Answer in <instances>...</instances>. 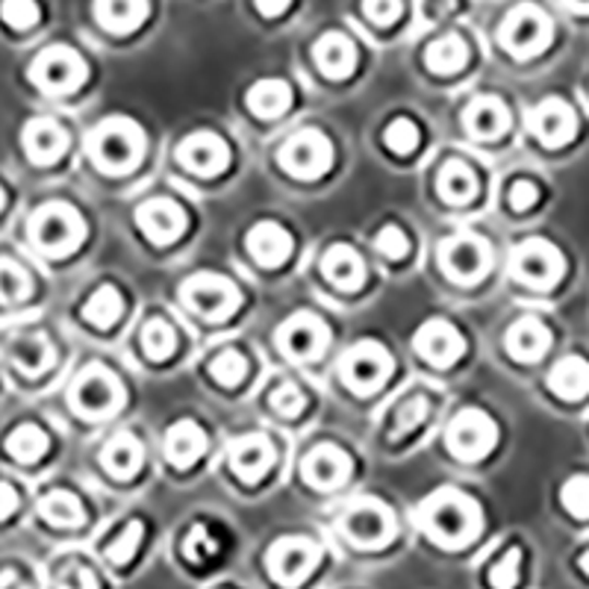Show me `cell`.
<instances>
[{
	"instance_id": "6da1fadb",
	"label": "cell",
	"mask_w": 589,
	"mask_h": 589,
	"mask_svg": "<svg viewBox=\"0 0 589 589\" xmlns=\"http://www.w3.org/2000/svg\"><path fill=\"white\" fill-rule=\"evenodd\" d=\"M422 528L434 542L445 549H460L466 542H472L481 531V510L469 495L457 493V490H443L419 513Z\"/></svg>"
},
{
	"instance_id": "7a4b0ae2",
	"label": "cell",
	"mask_w": 589,
	"mask_h": 589,
	"mask_svg": "<svg viewBox=\"0 0 589 589\" xmlns=\"http://www.w3.org/2000/svg\"><path fill=\"white\" fill-rule=\"evenodd\" d=\"M89 151L101 172L127 175L145 154V133L130 118H109L89 139Z\"/></svg>"
},
{
	"instance_id": "3957f363",
	"label": "cell",
	"mask_w": 589,
	"mask_h": 589,
	"mask_svg": "<svg viewBox=\"0 0 589 589\" xmlns=\"http://www.w3.org/2000/svg\"><path fill=\"white\" fill-rule=\"evenodd\" d=\"M30 236L33 245L48 257H68L86 239V224L71 203L48 201L30 215Z\"/></svg>"
},
{
	"instance_id": "277c9868",
	"label": "cell",
	"mask_w": 589,
	"mask_h": 589,
	"mask_svg": "<svg viewBox=\"0 0 589 589\" xmlns=\"http://www.w3.org/2000/svg\"><path fill=\"white\" fill-rule=\"evenodd\" d=\"M448 448H451V455L457 460H463V463H478L483 457L490 455L498 443V427L490 415L483 413V410H460V413L451 419V425H448Z\"/></svg>"
},
{
	"instance_id": "5b68a950",
	"label": "cell",
	"mask_w": 589,
	"mask_h": 589,
	"mask_svg": "<svg viewBox=\"0 0 589 589\" xmlns=\"http://www.w3.org/2000/svg\"><path fill=\"white\" fill-rule=\"evenodd\" d=\"M339 375L345 380V387L354 389L357 396H372L392 375V357L380 342H372V339L357 342L339 363Z\"/></svg>"
},
{
	"instance_id": "8992f818",
	"label": "cell",
	"mask_w": 589,
	"mask_h": 589,
	"mask_svg": "<svg viewBox=\"0 0 589 589\" xmlns=\"http://www.w3.org/2000/svg\"><path fill=\"white\" fill-rule=\"evenodd\" d=\"M125 401V389L118 377L104 366H89L80 372L78 384L71 389V407L86 419H104L113 415Z\"/></svg>"
},
{
	"instance_id": "52a82bcc",
	"label": "cell",
	"mask_w": 589,
	"mask_h": 589,
	"mask_svg": "<svg viewBox=\"0 0 589 589\" xmlns=\"http://www.w3.org/2000/svg\"><path fill=\"white\" fill-rule=\"evenodd\" d=\"M551 21L540 7H516L502 24V45L516 59H531L549 48Z\"/></svg>"
},
{
	"instance_id": "ba28073f",
	"label": "cell",
	"mask_w": 589,
	"mask_h": 589,
	"mask_svg": "<svg viewBox=\"0 0 589 589\" xmlns=\"http://www.w3.org/2000/svg\"><path fill=\"white\" fill-rule=\"evenodd\" d=\"M30 80L48 95H66V92L83 86L86 62L66 45H54V48L42 50L36 62L30 66Z\"/></svg>"
},
{
	"instance_id": "9c48e42d",
	"label": "cell",
	"mask_w": 589,
	"mask_h": 589,
	"mask_svg": "<svg viewBox=\"0 0 589 589\" xmlns=\"http://www.w3.org/2000/svg\"><path fill=\"white\" fill-rule=\"evenodd\" d=\"M278 160L286 175L298 177V180H316V177L328 175V168L333 165V145L319 130H301L281 148Z\"/></svg>"
},
{
	"instance_id": "30bf717a",
	"label": "cell",
	"mask_w": 589,
	"mask_h": 589,
	"mask_svg": "<svg viewBox=\"0 0 589 589\" xmlns=\"http://www.w3.org/2000/svg\"><path fill=\"white\" fill-rule=\"evenodd\" d=\"M184 301L203 319L222 321L231 319L236 313V307L242 304V295L236 290V283H231L222 274H213V271H203V274H195V278L186 281Z\"/></svg>"
},
{
	"instance_id": "8fae6325",
	"label": "cell",
	"mask_w": 589,
	"mask_h": 589,
	"mask_svg": "<svg viewBox=\"0 0 589 589\" xmlns=\"http://www.w3.org/2000/svg\"><path fill=\"white\" fill-rule=\"evenodd\" d=\"M513 274L533 290H551L566 274V262L551 242L528 239L513 251Z\"/></svg>"
},
{
	"instance_id": "7c38bea8",
	"label": "cell",
	"mask_w": 589,
	"mask_h": 589,
	"mask_svg": "<svg viewBox=\"0 0 589 589\" xmlns=\"http://www.w3.org/2000/svg\"><path fill=\"white\" fill-rule=\"evenodd\" d=\"M342 533L349 537L357 549H384L396 537V519L392 513L377 502L354 504L342 516Z\"/></svg>"
},
{
	"instance_id": "4fadbf2b",
	"label": "cell",
	"mask_w": 589,
	"mask_h": 589,
	"mask_svg": "<svg viewBox=\"0 0 589 589\" xmlns=\"http://www.w3.org/2000/svg\"><path fill=\"white\" fill-rule=\"evenodd\" d=\"M439 260H443V271L451 281L469 286L490 271L493 254H490V245L478 236H457L439 248Z\"/></svg>"
},
{
	"instance_id": "5bb4252c",
	"label": "cell",
	"mask_w": 589,
	"mask_h": 589,
	"mask_svg": "<svg viewBox=\"0 0 589 589\" xmlns=\"http://www.w3.org/2000/svg\"><path fill=\"white\" fill-rule=\"evenodd\" d=\"M321 549L307 537H286V540L274 542V549L269 551V569L274 578L295 587L313 575V569L319 566Z\"/></svg>"
},
{
	"instance_id": "9a60e30c",
	"label": "cell",
	"mask_w": 589,
	"mask_h": 589,
	"mask_svg": "<svg viewBox=\"0 0 589 589\" xmlns=\"http://www.w3.org/2000/svg\"><path fill=\"white\" fill-rule=\"evenodd\" d=\"M413 349L419 351V357L434 368H451L457 360L463 357L466 342L451 321L431 319L413 337Z\"/></svg>"
},
{
	"instance_id": "2e32d148",
	"label": "cell",
	"mask_w": 589,
	"mask_h": 589,
	"mask_svg": "<svg viewBox=\"0 0 589 589\" xmlns=\"http://www.w3.org/2000/svg\"><path fill=\"white\" fill-rule=\"evenodd\" d=\"M177 160L186 172L198 177H219L231 163V148L224 145L222 136L201 130V133L186 136L177 148Z\"/></svg>"
},
{
	"instance_id": "e0dca14e",
	"label": "cell",
	"mask_w": 589,
	"mask_h": 589,
	"mask_svg": "<svg viewBox=\"0 0 589 589\" xmlns=\"http://www.w3.org/2000/svg\"><path fill=\"white\" fill-rule=\"evenodd\" d=\"M136 224L154 245H172L186 233V213L172 198H151L136 210Z\"/></svg>"
},
{
	"instance_id": "ac0fdd59",
	"label": "cell",
	"mask_w": 589,
	"mask_h": 589,
	"mask_svg": "<svg viewBox=\"0 0 589 589\" xmlns=\"http://www.w3.org/2000/svg\"><path fill=\"white\" fill-rule=\"evenodd\" d=\"M528 127H531V133L540 139L542 145L561 148L572 142V136L578 133V118H575L566 101L549 97L528 116Z\"/></svg>"
},
{
	"instance_id": "d6986e66",
	"label": "cell",
	"mask_w": 589,
	"mask_h": 589,
	"mask_svg": "<svg viewBox=\"0 0 589 589\" xmlns=\"http://www.w3.org/2000/svg\"><path fill=\"white\" fill-rule=\"evenodd\" d=\"M330 342L328 325L309 313H298L281 328V345L292 360H316L325 354Z\"/></svg>"
},
{
	"instance_id": "ffe728a7",
	"label": "cell",
	"mask_w": 589,
	"mask_h": 589,
	"mask_svg": "<svg viewBox=\"0 0 589 589\" xmlns=\"http://www.w3.org/2000/svg\"><path fill=\"white\" fill-rule=\"evenodd\" d=\"M301 474L316 490H337L351 478V457L337 445L325 443L304 457Z\"/></svg>"
},
{
	"instance_id": "44dd1931",
	"label": "cell",
	"mask_w": 589,
	"mask_h": 589,
	"mask_svg": "<svg viewBox=\"0 0 589 589\" xmlns=\"http://www.w3.org/2000/svg\"><path fill=\"white\" fill-rule=\"evenodd\" d=\"M271 463H274V448H271L269 436L245 434L231 443V469L239 481H262L269 474Z\"/></svg>"
},
{
	"instance_id": "7402d4cb",
	"label": "cell",
	"mask_w": 589,
	"mask_h": 589,
	"mask_svg": "<svg viewBox=\"0 0 589 589\" xmlns=\"http://www.w3.org/2000/svg\"><path fill=\"white\" fill-rule=\"evenodd\" d=\"M21 142H24V154L30 156V163L50 165L66 154L68 133L54 118H33V121L24 127Z\"/></svg>"
},
{
	"instance_id": "603a6c76",
	"label": "cell",
	"mask_w": 589,
	"mask_h": 589,
	"mask_svg": "<svg viewBox=\"0 0 589 589\" xmlns=\"http://www.w3.org/2000/svg\"><path fill=\"white\" fill-rule=\"evenodd\" d=\"M248 251L266 269H278V266L290 260L292 254L290 231L278 222L254 224L251 233H248Z\"/></svg>"
},
{
	"instance_id": "cb8c5ba5",
	"label": "cell",
	"mask_w": 589,
	"mask_h": 589,
	"mask_svg": "<svg viewBox=\"0 0 589 589\" xmlns=\"http://www.w3.org/2000/svg\"><path fill=\"white\" fill-rule=\"evenodd\" d=\"M504 342H507V351H510L513 360H519V363H537V360L549 351L551 333L537 316H525V319H519L507 330Z\"/></svg>"
},
{
	"instance_id": "d4e9b609",
	"label": "cell",
	"mask_w": 589,
	"mask_h": 589,
	"mask_svg": "<svg viewBox=\"0 0 589 589\" xmlns=\"http://www.w3.org/2000/svg\"><path fill=\"white\" fill-rule=\"evenodd\" d=\"M321 271L333 286L345 292H357L366 283V266L351 245H333L321 257Z\"/></svg>"
},
{
	"instance_id": "484cf974",
	"label": "cell",
	"mask_w": 589,
	"mask_h": 589,
	"mask_svg": "<svg viewBox=\"0 0 589 589\" xmlns=\"http://www.w3.org/2000/svg\"><path fill=\"white\" fill-rule=\"evenodd\" d=\"M207 451V436L192 419H184L177 425L168 427L165 434V457L168 463L177 466V469H189L201 460V455Z\"/></svg>"
},
{
	"instance_id": "4316f807",
	"label": "cell",
	"mask_w": 589,
	"mask_h": 589,
	"mask_svg": "<svg viewBox=\"0 0 589 589\" xmlns=\"http://www.w3.org/2000/svg\"><path fill=\"white\" fill-rule=\"evenodd\" d=\"M316 62L325 78L345 80L357 68V48L345 33H328L316 42Z\"/></svg>"
},
{
	"instance_id": "83f0119b",
	"label": "cell",
	"mask_w": 589,
	"mask_h": 589,
	"mask_svg": "<svg viewBox=\"0 0 589 589\" xmlns=\"http://www.w3.org/2000/svg\"><path fill=\"white\" fill-rule=\"evenodd\" d=\"M101 463L107 466V472L118 481H130L142 463H145V451H142V443L136 439L133 434H116L104 445L101 451Z\"/></svg>"
},
{
	"instance_id": "f1b7e54d",
	"label": "cell",
	"mask_w": 589,
	"mask_h": 589,
	"mask_svg": "<svg viewBox=\"0 0 589 589\" xmlns=\"http://www.w3.org/2000/svg\"><path fill=\"white\" fill-rule=\"evenodd\" d=\"M10 360L15 363L19 372L36 377L42 372H48L54 366V345L48 342L45 333H21L10 342Z\"/></svg>"
},
{
	"instance_id": "f546056e",
	"label": "cell",
	"mask_w": 589,
	"mask_h": 589,
	"mask_svg": "<svg viewBox=\"0 0 589 589\" xmlns=\"http://www.w3.org/2000/svg\"><path fill=\"white\" fill-rule=\"evenodd\" d=\"M466 130L478 139H498L510 127V113L498 97H478L466 109Z\"/></svg>"
},
{
	"instance_id": "4dcf8cb0",
	"label": "cell",
	"mask_w": 589,
	"mask_h": 589,
	"mask_svg": "<svg viewBox=\"0 0 589 589\" xmlns=\"http://www.w3.org/2000/svg\"><path fill=\"white\" fill-rule=\"evenodd\" d=\"M95 15L109 33H133L148 19V0H95Z\"/></svg>"
},
{
	"instance_id": "1f68e13d",
	"label": "cell",
	"mask_w": 589,
	"mask_h": 589,
	"mask_svg": "<svg viewBox=\"0 0 589 589\" xmlns=\"http://www.w3.org/2000/svg\"><path fill=\"white\" fill-rule=\"evenodd\" d=\"M549 387L554 396L566 398V401H578V398L589 396V360L572 354L563 357L557 366L551 368Z\"/></svg>"
},
{
	"instance_id": "d6a6232c",
	"label": "cell",
	"mask_w": 589,
	"mask_h": 589,
	"mask_svg": "<svg viewBox=\"0 0 589 589\" xmlns=\"http://www.w3.org/2000/svg\"><path fill=\"white\" fill-rule=\"evenodd\" d=\"M436 189H439L445 203L466 207L478 198V175L460 160H451V163L443 165V172L436 177Z\"/></svg>"
},
{
	"instance_id": "836d02e7",
	"label": "cell",
	"mask_w": 589,
	"mask_h": 589,
	"mask_svg": "<svg viewBox=\"0 0 589 589\" xmlns=\"http://www.w3.org/2000/svg\"><path fill=\"white\" fill-rule=\"evenodd\" d=\"M248 107H251L254 116L260 118L283 116V113L292 107V86L286 80L278 78L260 80V83H254L251 92H248Z\"/></svg>"
},
{
	"instance_id": "e575fe53",
	"label": "cell",
	"mask_w": 589,
	"mask_h": 589,
	"mask_svg": "<svg viewBox=\"0 0 589 589\" xmlns=\"http://www.w3.org/2000/svg\"><path fill=\"white\" fill-rule=\"evenodd\" d=\"M469 62V45L460 36H443L425 50V66L434 74H457Z\"/></svg>"
},
{
	"instance_id": "d590c367",
	"label": "cell",
	"mask_w": 589,
	"mask_h": 589,
	"mask_svg": "<svg viewBox=\"0 0 589 589\" xmlns=\"http://www.w3.org/2000/svg\"><path fill=\"white\" fill-rule=\"evenodd\" d=\"M42 519L57 528H78L83 519H86V510L83 504L78 502V495L68 493V490H54L39 502Z\"/></svg>"
},
{
	"instance_id": "8d00e7d4",
	"label": "cell",
	"mask_w": 589,
	"mask_h": 589,
	"mask_svg": "<svg viewBox=\"0 0 589 589\" xmlns=\"http://www.w3.org/2000/svg\"><path fill=\"white\" fill-rule=\"evenodd\" d=\"M121 313H125V298H121V292L116 286H101L83 307V316H86L89 325L104 330L113 328L121 319Z\"/></svg>"
},
{
	"instance_id": "74e56055",
	"label": "cell",
	"mask_w": 589,
	"mask_h": 589,
	"mask_svg": "<svg viewBox=\"0 0 589 589\" xmlns=\"http://www.w3.org/2000/svg\"><path fill=\"white\" fill-rule=\"evenodd\" d=\"M7 451L19 463H36L48 451V434L36 425H21L7 436Z\"/></svg>"
},
{
	"instance_id": "f35d334b",
	"label": "cell",
	"mask_w": 589,
	"mask_h": 589,
	"mask_svg": "<svg viewBox=\"0 0 589 589\" xmlns=\"http://www.w3.org/2000/svg\"><path fill=\"white\" fill-rule=\"evenodd\" d=\"M431 413V401H427L422 392H415V396L404 398L401 404H398L396 415H392V427H389V436L392 439H404L407 434H413L415 427L422 425Z\"/></svg>"
},
{
	"instance_id": "ab89813d",
	"label": "cell",
	"mask_w": 589,
	"mask_h": 589,
	"mask_svg": "<svg viewBox=\"0 0 589 589\" xmlns=\"http://www.w3.org/2000/svg\"><path fill=\"white\" fill-rule=\"evenodd\" d=\"M142 349L151 360H168L177 349V337L165 319H151L142 328Z\"/></svg>"
},
{
	"instance_id": "60d3db41",
	"label": "cell",
	"mask_w": 589,
	"mask_h": 589,
	"mask_svg": "<svg viewBox=\"0 0 589 589\" xmlns=\"http://www.w3.org/2000/svg\"><path fill=\"white\" fill-rule=\"evenodd\" d=\"M33 292V283H30V274L21 269L19 262L0 260V301L3 304H19V301L30 298Z\"/></svg>"
},
{
	"instance_id": "b9f144b4",
	"label": "cell",
	"mask_w": 589,
	"mask_h": 589,
	"mask_svg": "<svg viewBox=\"0 0 589 589\" xmlns=\"http://www.w3.org/2000/svg\"><path fill=\"white\" fill-rule=\"evenodd\" d=\"M210 375H213L222 387H239L242 377L248 375V360L242 357L236 349H224L222 354L210 363Z\"/></svg>"
},
{
	"instance_id": "7bdbcfd3",
	"label": "cell",
	"mask_w": 589,
	"mask_h": 589,
	"mask_svg": "<svg viewBox=\"0 0 589 589\" xmlns=\"http://www.w3.org/2000/svg\"><path fill=\"white\" fill-rule=\"evenodd\" d=\"M561 502L575 519H589V474H575L563 483Z\"/></svg>"
},
{
	"instance_id": "ee69618b",
	"label": "cell",
	"mask_w": 589,
	"mask_h": 589,
	"mask_svg": "<svg viewBox=\"0 0 589 589\" xmlns=\"http://www.w3.org/2000/svg\"><path fill=\"white\" fill-rule=\"evenodd\" d=\"M180 549H184L186 561L203 563V561H210L215 551H219V540H215L213 533H210V528H207V525H195L192 531L186 533V540Z\"/></svg>"
},
{
	"instance_id": "f6af8a7d",
	"label": "cell",
	"mask_w": 589,
	"mask_h": 589,
	"mask_svg": "<svg viewBox=\"0 0 589 589\" xmlns=\"http://www.w3.org/2000/svg\"><path fill=\"white\" fill-rule=\"evenodd\" d=\"M384 139H387L389 151H396V154L401 156L413 154L415 148H419V127H415L410 118H396V121L387 127Z\"/></svg>"
},
{
	"instance_id": "bcb514c9",
	"label": "cell",
	"mask_w": 589,
	"mask_h": 589,
	"mask_svg": "<svg viewBox=\"0 0 589 589\" xmlns=\"http://www.w3.org/2000/svg\"><path fill=\"white\" fill-rule=\"evenodd\" d=\"M142 533H145L142 522L127 525L125 531H121L116 537V542H109L107 561L116 563V566H125V563L136 554V549H139V542H142Z\"/></svg>"
},
{
	"instance_id": "7dc6e473",
	"label": "cell",
	"mask_w": 589,
	"mask_h": 589,
	"mask_svg": "<svg viewBox=\"0 0 589 589\" xmlns=\"http://www.w3.org/2000/svg\"><path fill=\"white\" fill-rule=\"evenodd\" d=\"M0 15L15 30H30L33 24H39V7H36V0H3Z\"/></svg>"
},
{
	"instance_id": "c3c4849f",
	"label": "cell",
	"mask_w": 589,
	"mask_h": 589,
	"mask_svg": "<svg viewBox=\"0 0 589 589\" xmlns=\"http://www.w3.org/2000/svg\"><path fill=\"white\" fill-rule=\"evenodd\" d=\"M375 248L384 254L387 260H404L407 254H410V239H407V233L401 231V227L389 224V227H384V231L377 233Z\"/></svg>"
},
{
	"instance_id": "681fc988",
	"label": "cell",
	"mask_w": 589,
	"mask_h": 589,
	"mask_svg": "<svg viewBox=\"0 0 589 589\" xmlns=\"http://www.w3.org/2000/svg\"><path fill=\"white\" fill-rule=\"evenodd\" d=\"M519 563H522V551L519 549H507L498 557V563L493 566V572H490V584L493 587H513L516 580H519Z\"/></svg>"
},
{
	"instance_id": "f907efd6",
	"label": "cell",
	"mask_w": 589,
	"mask_h": 589,
	"mask_svg": "<svg viewBox=\"0 0 589 589\" xmlns=\"http://www.w3.org/2000/svg\"><path fill=\"white\" fill-rule=\"evenodd\" d=\"M271 407L281 415H298L304 410V392L295 384H281V387L271 392Z\"/></svg>"
},
{
	"instance_id": "816d5d0a",
	"label": "cell",
	"mask_w": 589,
	"mask_h": 589,
	"mask_svg": "<svg viewBox=\"0 0 589 589\" xmlns=\"http://www.w3.org/2000/svg\"><path fill=\"white\" fill-rule=\"evenodd\" d=\"M363 12L380 27H389L401 19L404 7H401V0H363Z\"/></svg>"
},
{
	"instance_id": "f5cc1de1",
	"label": "cell",
	"mask_w": 589,
	"mask_h": 589,
	"mask_svg": "<svg viewBox=\"0 0 589 589\" xmlns=\"http://www.w3.org/2000/svg\"><path fill=\"white\" fill-rule=\"evenodd\" d=\"M507 201H510L513 210L525 213V210H531L533 203L540 201V189H537V184H531V180H516V184L510 186V192H507Z\"/></svg>"
},
{
	"instance_id": "db71d44e",
	"label": "cell",
	"mask_w": 589,
	"mask_h": 589,
	"mask_svg": "<svg viewBox=\"0 0 589 589\" xmlns=\"http://www.w3.org/2000/svg\"><path fill=\"white\" fill-rule=\"evenodd\" d=\"M19 510V493L12 490L10 483H0V522Z\"/></svg>"
},
{
	"instance_id": "11a10c76",
	"label": "cell",
	"mask_w": 589,
	"mask_h": 589,
	"mask_svg": "<svg viewBox=\"0 0 589 589\" xmlns=\"http://www.w3.org/2000/svg\"><path fill=\"white\" fill-rule=\"evenodd\" d=\"M254 3H257V10H260L266 19H278V15L290 10L292 0H254Z\"/></svg>"
},
{
	"instance_id": "9f6ffc18",
	"label": "cell",
	"mask_w": 589,
	"mask_h": 589,
	"mask_svg": "<svg viewBox=\"0 0 589 589\" xmlns=\"http://www.w3.org/2000/svg\"><path fill=\"white\" fill-rule=\"evenodd\" d=\"M62 584H68V587H97V578L92 575V572L86 569H78L74 575H68V578H62Z\"/></svg>"
},
{
	"instance_id": "6f0895ef",
	"label": "cell",
	"mask_w": 589,
	"mask_h": 589,
	"mask_svg": "<svg viewBox=\"0 0 589 589\" xmlns=\"http://www.w3.org/2000/svg\"><path fill=\"white\" fill-rule=\"evenodd\" d=\"M566 3V10L580 12V15H589V0H563Z\"/></svg>"
},
{
	"instance_id": "680465c9",
	"label": "cell",
	"mask_w": 589,
	"mask_h": 589,
	"mask_svg": "<svg viewBox=\"0 0 589 589\" xmlns=\"http://www.w3.org/2000/svg\"><path fill=\"white\" fill-rule=\"evenodd\" d=\"M15 572H3V575H0V587H3V584H15Z\"/></svg>"
},
{
	"instance_id": "91938a15",
	"label": "cell",
	"mask_w": 589,
	"mask_h": 589,
	"mask_svg": "<svg viewBox=\"0 0 589 589\" xmlns=\"http://www.w3.org/2000/svg\"><path fill=\"white\" fill-rule=\"evenodd\" d=\"M580 569L589 575V551H584V554H580Z\"/></svg>"
},
{
	"instance_id": "94428289",
	"label": "cell",
	"mask_w": 589,
	"mask_h": 589,
	"mask_svg": "<svg viewBox=\"0 0 589 589\" xmlns=\"http://www.w3.org/2000/svg\"><path fill=\"white\" fill-rule=\"evenodd\" d=\"M3 203H7V195H3V189H0V210H3Z\"/></svg>"
}]
</instances>
